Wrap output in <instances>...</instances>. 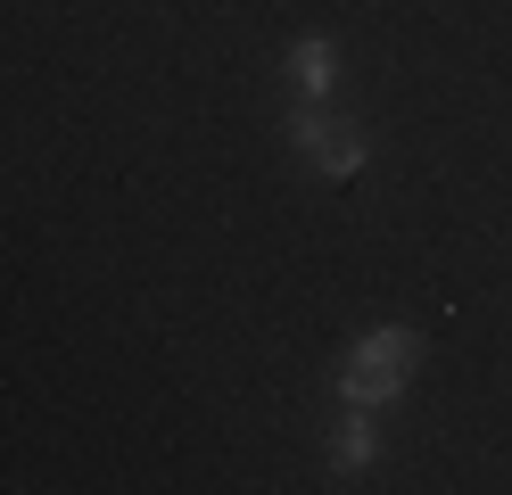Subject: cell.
Instances as JSON below:
<instances>
[{"instance_id": "cell-3", "label": "cell", "mask_w": 512, "mask_h": 495, "mask_svg": "<svg viewBox=\"0 0 512 495\" xmlns=\"http://www.w3.org/2000/svg\"><path fill=\"white\" fill-rule=\"evenodd\" d=\"M372 462H380V413L339 405L331 429H323V471L331 479H356V471H372Z\"/></svg>"}, {"instance_id": "cell-1", "label": "cell", "mask_w": 512, "mask_h": 495, "mask_svg": "<svg viewBox=\"0 0 512 495\" xmlns=\"http://www.w3.org/2000/svg\"><path fill=\"white\" fill-rule=\"evenodd\" d=\"M413 372H422V330L372 322V330H356V347L339 355L331 396H339V405H364V413H389L397 396L413 388Z\"/></svg>"}, {"instance_id": "cell-4", "label": "cell", "mask_w": 512, "mask_h": 495, "mask_svg": "<svg viewBox=\"0 0 512 495\" xmlns=\"http://www.w3.org/2000/svg\"><path fill=\"white\" fill-rule=\"evenodd\" d=\"M290 91L306 108H331V91H339V42L331 33H298L290 42Z\"/></svg>"}, {"instance_id": "cell-2", "label": "cell", "mask_w": 512, "mask_h": 495, "mask_svg": "<svg viewBox=\"0 0 512 495\" xmlns=\"http://www.w3.org/2000/svg\"><path fill=\"white\" fill-rule=\"evenodd\" d=\"M290 157H298V174L306 182H356L364 165H372V132L356 124V116H331V108H290Z\"/></svg>"}]
</instances>
